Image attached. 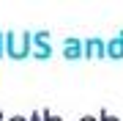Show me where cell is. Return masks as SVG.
Returning <instances> with one entry per match:
<instances>
[{
  "instance_id": "1",
  "label": "cell",
  "mask_w": 123,
  "mask_h": 121,
  "mask_svg": "<svg viewBox=\"0 0 123 121\" xmlns=\"http://www.w3.org/2000/svg\"><path fill=\"white\" fill-rule=\"evenodd\" d=\"M47 41H49V30H38V33H33V58L47 61L49 55H52V47H49Z\"/></svg>"
},
{
  "instance_id": "2",
  "label": "cell",
  "mask_w": 123,
  "mask_h": 121,
  "mask_svg": "<svg viewBox=\"0 0 123 121\" xmlns=\"http://www.w3.org/2000/svg\"><path fill=\"white\" fill-rule=\"evenodd\" d=\"M82 47H85V58H104L107 55V41L101 39H88L82 41Z\"/></svg>"
},
{
  "instance_id": "3",
  "label": "cell",
  "mask_w": 123,
  "mask_h": 121,
  "mask_svg": "<svg viewBox=\"0 0 123 121\" xmlns=\"http://www.w3.org/2000/svg\"><path fill=\"white\" fill-rule=\"evenodd\" d=\"M63 55H66L68 61H74V58H79V55H85L82 41H79V39H66V41H63Z\"/></svg>"
},
{
  "instance_id": "4",
  "label": "cell",
  "mask_w": 123,
  "mask_h": 121,
  "mask_svg": "<svg viewBox=\"0 0 123 121\" xmlns=\"http://www.w3.org/2000/svg\"><path fill=\"white\" fill-rule=\"evenodd\" d=\"M107 55H110V58H123V30L115 39L107 41Z\"/></svg>"
},
{
  "instance_id": "5",
  "label": "cell",
  "mask_w": 123,
  "mask_h": 121,
  "mask_svg": "<svg viewBox=\"0 0 123 121\" xmlns=\"http://www.w3.org/2000/svg\"><path fill=\"white\" fill-rule=\"evenodd\" d=\"M98 121H120V118H118V116H110L107 110H101V113H98Z\"/></svg>"
},
{
  "instance_id": "6",
  "label": "cell",
  "mask_w": 123,
  "mask_h": 121,
  "mask_svg": "<svg viewBox=\"0 0 123 121\" xmlns=\"http://www.w3.org/2000/svg\"><path fill=\"white\" fill-rule=\"evenodd\" d=\"M41 118H44V121H60L57 116H52V113H49V110H41Z\"/></svg>"
},
{
  "instance_id": "7",
  "label": "cell",
  "mask_w": 123,
  "mask_h": 121,
  "mask_svg": "<svg viewBox=\"0 0 123 121\" xmlns=\"http://www.w3.org/2000/svg\"><path fill=\"white\" fill-rule=\"evenodd\" d=\"M30 121H44V118L38 116V110H33V113H30Z\"/></svg>"
},
{
  "instance_id": "8",
  "label": "cell",
  "mask_w": 123,
  "mask_h": 121,
  "mask_svg": "<svg viewBox=\"0 0 123 121\" xmlns=\"http://www.w3.org/2000/svg\"><path fill=\"white\" fill-rule=\"evenodd\" d=\"M8 121H30V118H25V116H11Z\"/></svg>"
},
{
  "instance_id": "9",
  "label": "cell",
  "mask_w": 123,
  "mask_h": 121,
  "mask_svg": "<svg viewBox=\"0 0 123 121\" xmlns=\"http://www.w3.org/2000/svg\"><path fill=\"white\" fill-rule=\"evenodd\" d=\"M79 121H98V118H93V116H82Z\"/></svg>"
},
{
  "instance_id": "10",
  "label": "cell",
  "mask_w": 123,
  "mask_h": 121,
  "mask_svg": "<svg viewBox=\"0 0 123 121\" xmlns=\"http://www.w3.org/2000/svg\"><path fill=\"white\" fill-rule=\"evenodd\" d=\"M0 121H3V113H0Z\"/></svg>"
}]
</instances>
